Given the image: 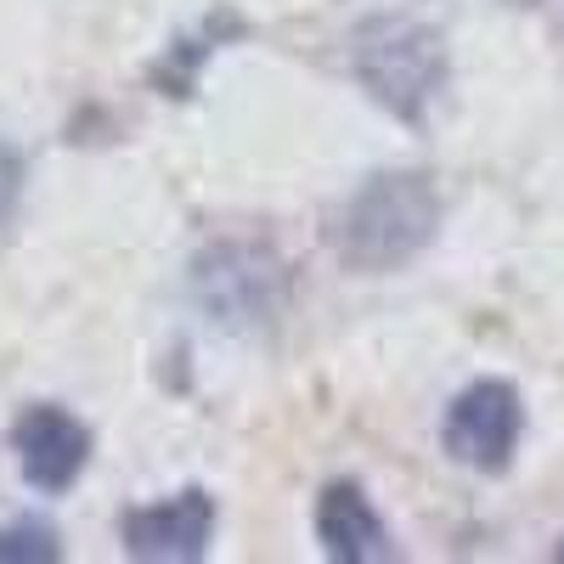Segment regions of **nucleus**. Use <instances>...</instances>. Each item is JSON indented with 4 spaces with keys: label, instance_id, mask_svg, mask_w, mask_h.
<instances>
[{
    "label": "nucleus",
    "instance_id": "nucleus-8",
    "mask_svg": "<svg viewBox=\"0 0 564 564\" xmlns=\"http://www.w3.org/2000/svg\"><path fill=\"white\" fill-rule=\"evenodd\" d=\"M18 181H23V170H18V159L0 148V220L12 215V204H18Z\"/></svg>",
    "mask_w": 564,
    "mask_h": 564
},
{
    "label": "nucleus",
    "instance_id": "nucleus-9",
    "mask_svg": "<svg viewBox=\"0 0 564 564\" xmlns=\"http://www.w3.org/2000/svg\"><path fill=\"white\" fill-rule=\"evenodd\" d=\"M558 553H564V547H558Z\"/></svg>",
    "mask_w": 564,
    "mask_h": 564
},
{
    "label": "nucleus",
    "instance_id": "nucleus-4",
    "mask_svg": "<svg viewBox=\"0 0 564 564\" xmlns=\"http://www.w3.org/2000/svg\"><path fill=\"white\" fill-rule=\"evenodd\" d=\"M18 468L40 491H68L90 463V430L63 406H34L18 417Z\"/></svg>",
    "mask_w": 564,
    "mask_h": 564
},
{
    "label": "nucleus",
    "instance_id": "nucleus-5",
    "mask_svg": "<svg viewBox=\"0 0 564 564\" xmlns=\"http://www.w3.org/2000/svg\"><path fill=\"white\" fill-rule=\"evenodd\" d=\"M119 531L135 558H198L215 531V502L204 491H181L148 508H130Z\"/></svg>",
    "mask_w": 564,
    "mask_h": 564
},
{
    "label": "nucleus",
    "instance_id": "nucleus-7",
    "mask_svg": "<svg viewBox=\"0 0 564 564\" xmlns=\"http://www.w3.org/2000/svg\"><path fill=\"white\" fill-rule=\"evenodd\" d=\"M63 547H57V531L40 525V520H18V525H0V564H52Z\"/></svg>",
    "mask_w": 564,
    "mask_h": 564
},
{
    "label": "nucleus",
    "instance_id": "nucleus-3",
    "mask_svg": "<svg viewBox=\"0 0 564 564\" xmlns=\"http://www.w3.org/2000/svg\"><path fill=\"white\" fill-rule=\"evenodd\" d=\"M520 435H525V406H520V390L502 379L468 384L446 412V452L468 468H480V475L508 468Z\"/></svg>",
    "mask_w": 564,
    "mask_h": 564
},
{
    "label": "nucleus",
    "instance_id": "nucleus-6",
    "mask_svg": "<svg viewBox=\"0 0 564 564\" xmlns=\"http://www.w3.org/2000/svg\"><path fill=\"white\" fill-rule=\"evenodd\" d=\"M316 536L327 558L339 564H372V558H395V542L379 520V508L361 497V486H327L316 502Z\"/></svg>",
    "mask_w": 564,
    "mask_h": 564
},
{
    "label": "nucleus",
    "instance_id": "nucleus-1",
    "mask_svg": "<svg viewBox=\"0 0 564 564\" xmlns=\"http://www.w3.org/2000/svg\"><path fill=\"white\" fill-rule=\"evenodd\" d=\"M441 198L423 175H372L334 220V249L361 271H390L430 249Z\"/></svg>",
    "mask_w": 564,
    "mask_h": 564
},
{
    "label": "nucleus",
    "instance_id": "nucleus-2",
    "mask_svg": "<svg viewBox=\"0 0 564 564\" xmlns=\"http://www.w3.org/2000/svg\"><path fill=\"white\" fill-rule=\"evenodd\" d=\"M356 79L379 97L390 113L401 119H423L446 85V52H441V34L406 23V18H379L356 34Z\"/></svg>",
    "mask_w": 564,
    "mask_h": 564
}]
</instances>
